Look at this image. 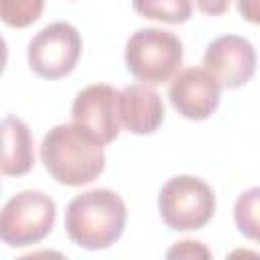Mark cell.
I'll return each mask as SVG.
<instances>
[{
	"instance_id": "6da1fadb",
	"label": "cell",
	"mask_w": 260,
	"mask_h": 260,
	"mask_svg": "<svg viewBox=\"0 0 260 260\" xmlns=\"http://www.w3.org/2000/svg\"><path fill=\"white\" fill-rule=\"evenodd\" d=\"M41 162L61 185H87L95 181L106 167L104 144L73 122L57 124L43 136Z\"/></svg>"
},
{
	"instance_id": "7a4b0ae2",
	"label": "cell",
	"mask_w": 260,
	"mask_h": 260,
	"mask_svg": "<svg viewBox=\"0 0 260 260\" xmlns=\"http://www.w3.org/2000/svg\"><path fill=\"white\" fill-rule=\"evenodd\" d=\"M126 203L110 189H91L75 195L65 209V232L85 250H106L120 240L126 228Z\"/></svg>"
},
{
	"instance_id": "3957f363",
	"label": "cell",
	"mask_w": 260,
	"mask_h": 260,
	"mask_svg": "<svg viewBox=\"0 0 260 260\" xmlns=\"http://www.w3.org/2000/svg\"><path fill=\"white\" fill-rule=\"evenodd\" d=\"M124 63L138 81L162 85L173 79L183 63V43L175 32L158 26L138 28L126 43Z\"/></svg>"
},
{
	"instance_id": "277c9868",
	"label": "cell",
	"mask_w": 260,
	"mask_h": 260,
	"mask_svg": "<svg viewBox=\"0 0 260 260\" xmlns=\"http://www.w3.org/2000/svg\"><path fill=\"white\" fill-rule=\"evenodd\" d=\"M215 213V193L199 177L177 175L158 191V215L175 232L205 228Z\"/></svg>"
},
{
	"instance_id": "5b68a950",
	"label": "cell",
	"mask_w": 260,
	"mask_h": 260,
	"mask_svg": "<svg viewBox=\"0 0 260 260\" xmlns=\"http://www.w3.org/2000/svg\"><path fill=\"white\" fill-rule=\"evenodd\" d=\"M57 205L43 191H20L0 207V242L24 248L43 242L55 225Z\"/></svg>"
},
{
	"instance_id": "8992f818",
	"label": "cell",
	"mask_w": 260,
	"mask_h": 260,
	"mask_svg": "<svg viewBox=\"0 0 260 260\" xmlns=\"http://www.w3.org/2000/svg\"><path fill=\"white\" fill-rule=\"evenodd\" d=\"M81 49V35L73 24L51 22L30 39L28 67L43 79H61L75 69Z\"/></svg>"
},
{
	"instance_id": "52a82bcc",
	"label": "cell",
	"mask_w": 260,
	"mask_h": 260,
	"mask_svg": "<svg viewBox=\"0 0 260 260\" xmlns=\"http://www.w3.org/2000/svg\"><path fill=\"white\" fill-rule=\"evenodd\" d=\"M71 118L81 130L93 136L100 144H110L120 134V89L108 83H93L83 87L73 104Z\"/></svg>"
},
{
	"instance_id": "ba28073f",
	"label": "cell",
	"mask_w": 260,
	"mask_h": 260,
	"mask_svg": "<svg viewBox=\"0 0 260 260\" xmlns=\"http://www.w3.org/2000/svg\"><path fill=\"white\" fill-rule=\"evenodd\" d=\"M203 65L221 87L236 89L252 79L256 71V51L244 37L221 35L207 45Z\"/></svg>"
},
{
	"instance_id": "9c48e42d",
	"label": "cell",
	"mask_w": 260,
	"mask_h": 260,
	"mask_svg": "<svg viewBox=\"0 0 260 260\" xmlns=\"http://www.w3.org/2000/svg\"><path fill=\"white\" fill-rule=\"evenodd\" d=\"M169 100L183 118L207 120L219 106L221 85L205 67H187L173 75Z\"/></svg>"
},
{
	"instance_id": "30bf717a",
	"label": "cell",
	"mask_w": 260,
	"mask_h": 260,
	"mask_svg": "<svg viewBox=\"0 0 260 260\" xmlns=\"http://www.w3.org/2000/svg\"><path fill=\"white\" fill-rule=\"evenodd\" d=\"M165 120L160 95L146 83H132L120 91V122L132 134H152Z\"/></svg>"
},
{
	"instance_id": "8fae6325",
	"label": "cell",
	"mask_w": 260,
	"mask_h": 260,
	"mask_svg": "<svg viewBox=\"0 0 260 260\" xmlns=\"http://www.w3.org/2000/svg\"><path fill=\"white\" fill-rule=\"evenodd\" d=\"M35 167V140L28 124L18 116L0 120V173L22 177Z\"/></svg>"
},
{
	"instance_id": "7c38bea8",
	"label": "cell",
	"mask_w": 260,
	"mask_h": 260,
	"mask_svg": "<svg viewBox=\"0 0 260 260\" xmlns=\"http://www.w3.org/2000/svg\"><path fill=\"white\" fill-rule=\"evenodd\" d=\"M132 8L144 18L169 24L187 22L193 14L191 0H132Z\"/></svg>"
},
{
	"instance_id": "4fadbf2b",
	"label": "cell",
	"mask_w": 260,
	"mask_h": 260,
	"mask_svg": "<svg viewBox=\"0 0 260 260\" xmlns=\"http://www.w3.org/2000/svg\"><path fill=\"white\" fill-rule=\"evenodd\" d=\"M45 0H0V20L12 28H26L41 18Z\"/></svg>"
},
{
	"instance_id": "5bb4252c",
	"label": "cell",
	"mask_w": 260,
	"mask_h": 260,
	"mask_svg": "<svg viewBox=\"0 0 260 260\" xmlns=\"http://www.w3.org/2000/svg\"><path fill=\"white\" fill-rule=\"evenodd\" d=\"M258 195H260V189L252 187L244 191L234 205L236 225L240 234H244L250 240H258Z\"/></svg>"
},
{
	"instance_id": "9a60e30c",
	"label": "cell",
	"mask_w": 260,
	"mask_h": 260,
	"mask_svg": "<svg viewBox=\"0 0 260 260\" xmlns=\"http://www.w3.org/2000/svg\"><path fill=\"white\" fill-rule=\"evenodd\" d=\"M209 256H211V252L201 242H193V240L177 242L167 252V258H209Z\"/></svg>"
},
{
	"instance_id": "2e32d148",
	"label": "cell",
	"mask_w": 260,
	"mask_h": 260,
	"mask_svg": "<svg viewBox=\"0 0 260 260\" xmlns=\"http://www.w3.org/2000/svg\"><path fill=\"white\" fill-rule=\"evenodd\" d=\"M230 2H232V0H195L197 8H199L203 14H207V16H219V14L228 12Z\"/></svg>"
},
{
	"instance_id": "e0dca14e",
	"label": "cell",
	"mask_w": 260,
	"mask_h": 260,
	"mask_svg": "<svg viewBox=\"0 0 260 260\" xmlns=\"http://www.w3.org/2000/svg\"><path fill=\"white\" fill-rule=\"evenodd\" d=\"M238 10L242 14V18L256 22L258 20V8H256V0H238Z\"/></svg>"
},
{
	"instance_id": "ac0fdd59",
	"label": "cell",
	"mask_w": 260,
	"mask_h": 260,
	"mask_svg": "<svg viewBox=\"0 0 260 260\" xmlns=\"http://www.w3.org/2000/svg\"><path fill=\"white\" fill-rule=\"evenodd\" d=\"M6 61H8V45H6L4 37L0 35V75H2L4 69H6Z\"/></svg>"
}]
</instances>
